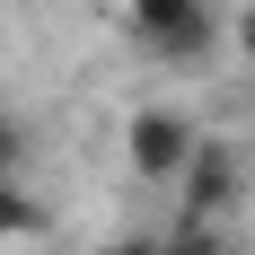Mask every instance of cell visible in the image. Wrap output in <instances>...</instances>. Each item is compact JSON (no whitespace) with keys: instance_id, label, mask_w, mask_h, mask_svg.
Here are the masks:
<instances>
[{"instance_id":"5","label":"cell","mask_w":255,"mask_h":255,"mask_svg":"<svg viewBox=\"0 0 255 255\" xmlns=\"http://www.w3.org/2000/svg\"><path fill=\"white\" fill-rule=\"evenodd\" d=\"M26 167H35V124L0 97V176H26Z\"/></svg>"},{"instance_id":"8","label":"cell","mask_w":255,"mask_h":255,"mask_svg":"<svg viewBox=\"0 0 255 255\" xmlns=\"http://www.w3.org/2000/svg\"><path fill=\"white\" fill-rule=\"evenodd\" d=\"M132 255H176V247H167V238H158V247H132Z\"/></svg>"},{"instance_id":"2","label":"cell","mask_w":255,"mask_h":255,"mask_svg":"<svg viewBox=\"0 0 255 255\" xmlns=\"http://www.w3.org/2000/svg\"><path fill=\"white\" fill-rule=\"evenodd\" d=\"M167 185H176V220H229L238 194H247V167H238L229 141H194Z\"/></svg>"},{"instance_id":"4","label":"cell","mask_w":255,"mask_h":255,"mask_svg":"<svg viewBox=\"0 0 255 255\" xmlns=\"http://www.w3.org/2000/svg\"><path fill=\"white\" fill-rule=\"evenodd\" d=\"M44 229V203H35V185L26 176H0V247H18V238Z\"/></svg>"},{"instance_id":"3","label":"cell","mask_w":255,"mask_h":255,"mask_svg":"<svg viewBox=\"0 0 255 255\" xmlns=\"http://www.w3.org/2000/svg\"><path fill=\"white\" fill-rule=\"evenodd\" d=\"M194 141H203V132H194V115H185V106H141V115H132L124 124V167L141 185H167L185 167V150H194Z\"/></svg>"},{"instance_id":"7","label":"cell","mask_w":255,"mask_h":255,"mask_svg":"<svg viewBox=\"0 0 255 255\" xmlns=\"http://www.w3.org/2000/svg\"><path fill=\"white\" fill-rule=\"evenodd\" d=\"M238 44L255 53V0H247V9H238Z\"/></svg>"},{"instance_id":"6","label":"cell","mask_w":255,"mask_h":255,"mask_svg":"<svg viewBox=\"0 0 255 255\" xmlns=\"http://www.w3.org/2000/svg\"><path fill=\"white\" fill-rule=\"evenodd\" d=\"M167 247H176V255H238L220 220H176V229H167Z\"/></svg>"},{"instance_id":"1","label":"cell","mask_w":255,"mask_h":255,"mask_svg":"<svg viewBox=\"0 0 255 255\" xmlns=\"http://www.w3.org/2000/svg\"><path fill=\"white\" fill-rule=\"evenodd\" d=\"M124 35L158 71H194L220 53V9L211 0H124Z\"/></svg>"}]
</instances>
